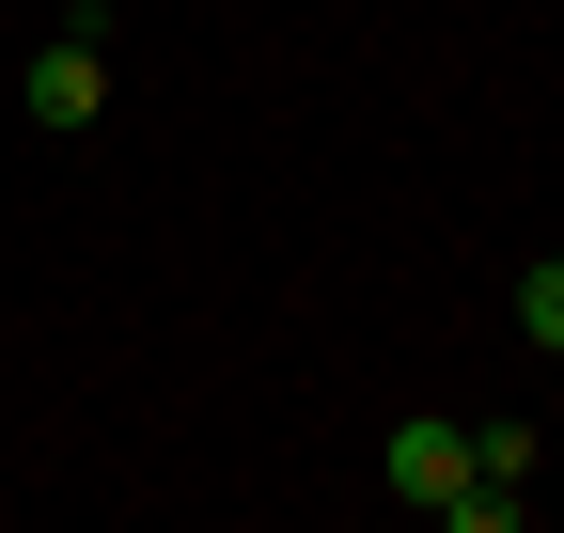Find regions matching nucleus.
<instances>
[{
  "label": "nucleus",
  "instance_id": "f257e3e1",
  "mask_svg": "<svg viewBox=\"0 0 564 533\" xmlns=\"http://www.w3.org/2000/svg\"><path fill=\"white\" fill-rule=\"evenodd\" d=\"M17 110L47 126V142H95V110H110V17H95V0L17 63Z\"/></svg>",
  "mask_w": 564,
  "mask_h": 533
},
{
  "label": "nucleus",
  "instance_id": "f03ea898",
  "mask_svg": "<svg viewBox=\"0 0 564 533\" xmlns=\"http://www.w3.org/2000/svg\"><path fill=\"white\" fill-rule=\"evenodd\" d=\"M377 487H392L408 518H455V502H470V424H440V409H408V424L377 439Z\"/></svg>",
  "mask_w": 564,
  "mask_h": 533
},
{
  "label": "nucleus",
  "instance_id": "7ed1b4c3",
  "mask_svg": "<svg viewBox=\"0 0 564 533\" xmlns=\"http://www.w3.org/2000/svg\"><path fill=\"white\" fill-rule=\"evenodd\" d=\"M518 346H533V361H564V251H533V266H518Z\"/></svg>",
  "mask_w": 564,
  "mask_h": 533
}]
</instances>
